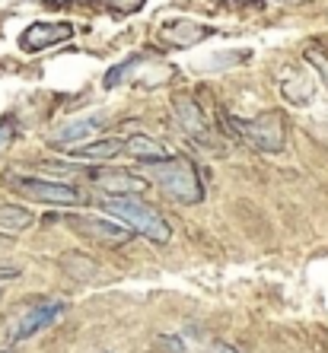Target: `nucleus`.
<instances>
[{
	"mask_svg": "<svg viewBox=\"0 0 328 353\" xmlns=\"http://www.w3.org/2000/svg\"><path fill=\"white\" fill-rule=\"evenodd\" d=\"M102 121L106 118L102 115H83V118H74V121L61 124L58 131L51 134V143H58V147H80L86 137H93V134L102 128Z\"/></svg>",
	"mask_w": 328,
	"mask_h": 353,
	"instance_id": "nucleus-10",
	"label": "nucleus"
},
{
	"mask_svg": "<svg viewBox=\"0 0 328 353\" xmlns=\"http://www.w3.org/2000/svg\"><path fill=\"white\" fill-rule=\"evenodd\" d=\"M61 268H64L67 274H74L77 280H93L96 277V264L86 261V258H80V255H64Z\"/></svg>",
	"mask_w": 328,
	"mask_h": 353,
	"instance_id": "nucleus-15",
	"label": "nucleus"
},
{
	"mask_svg": "<svg viewBox=\"0 0 328 353\" xmlns=\"http://www.w3.org/2000/svg\"><path fill=\"white\" fill-rule=\"evenodd\" d=\"M61 312H64V303H61V299H48V303L26 305V312L19 315V321L13 325V331H10V341H13V344L29 341V337L39 334L41 328H48V325L58 319Z\"/></svg>",
	"mask_w": 328,
	"mask_h": 353,
	"instance_id": "nucleus-6",
	"label": "nucleus"
},
{
	"mask_svg": "<svg viewBox=\"0 0 328 353\" xmlns=\"http://www.w3.org/2000/svg\"><path fill=\"white\" fill-rule=\"evenodd\" d=\"M7 185L17 194L29 197L35 204H48V207H74L83 204V191L67 185V181H55V179H26V175H13L7 179Z\"/></svg>",
	"mask_w": 328,
	"mask_h": 353,
	"instance_id": "nucleus-4",
	"label": "nucleus"
},
{
	"mask_svg": "<svg viewBox=\"0 0 328 353\" xmlns=\"http://www.w3.org/2000/svg\"><path fill=\"white\" fill-rule=\"evenodd\" d=\"M0 277H19V268H0Z\"/></svg>",
	"mask_w": 328,
	"mask_h": 353,
	"instance_id": "nucleus-21",
	"label": "nucleus"
},
{
	"mask_svg": "<svg viewBox=\"0 0 328 353\" xmlns=\"http://www.w3.org/2000/svg\"><path fill=\"white\" fill-rule=\"evenodd\" d=\"M220 121L226 124L223 131L236 140H246L249 147L262 150V153H280L287 143V131H284V115L280 112H264L255 118H230L226 108H220Z\"/></svg>",
	"mask_w": 328,
	"mask_h": 353,
	"instance_id": "nucleus-2",
	"label": "nucleus"
},
{
	"mask_svg": "<svg viewBox=\"0 0 328 353\" xmlns=\"http://www.w3.org/2000/svg\"><path fill=\"white\" fill-rule=\"evenodd\" d=\"M13 131H17V128H13V121H3V124H0V153L10 147V140H13Z\"/></svg>",
	"mask_w": 328,
	"mask_h": 353,
	"instance_id": "nucleus-17",
	"label": "nucleus"
},
{
	"mask_svg": "<svg viewBox=\"0 0 328 353\" xmlns=\"http://www.w3.org/2000/svg\"><path fill=\"white\" fill-rule=\"evenodd\" d=\"M211 353H239V350L230 344H211Z\"/></svg>",
	"mask_w": 328,
	"mask_h": 353,
	"instance_id": "nucleus-20",
	"label": "nucleus"
},
{
	"mask_svg": "<svg viewBox=\"0 0 328 353\" xmlns=\"http://www.w3.org/2000/svg\"><path fill=\"white\" fill-rule=\"evenodd\" d=\"M306 61H309L312 67H319L322 80L328 83V58H325V54H322V51H306Z\"/></svg>",
	"mask_w": 328,
	"mask_h": 353,
	"instance_id": "nucleus-16",
	"label": "nucleus"
},
{
	"mask_svg": "<svg viewBox=\"0 0 328 353\" xmlns=\"http://www.w3.org/2000/svg\"><path fill=\"white\" fill-rule=\"evenodd\" d=\"M173 115L179 121V128L189 134L191 140H207L211 137V128H207L204 115H201V108H197L195 99L189 96H175L173 99Z\"/></svg>",
	"mask_w": 328,
	"mask_h": 353,
	"instance_id": "nucleus-9",
	"label": "nucleus"
},
{
	"mask_svg": "<svg viewBox=\"0 0 328 353\" xmlns=\"http://www.w3.org/2000/svg\"><path fill=\"white\" fill-rule=\"evenodd\" d=\"M112 3V10H118V13H131V10H137L144 0H108Z\"/></svg>",
	"mask_w": 328,
	"mask_h": 353,
	"instance_id": "nucleus-18",
	"label": "nucleus"
},
{
	"mask_svg": "<svg viewBox=\"0 0 328 353\" xmlns=\"http://www.w3.org/2000/svg\"><path fill=\"white\" fill-rule=\"evenodd\" d=\"M124 153H128L131 159H137V163H144V165H156V163L173 159L169 147L160 143L156 137H147V134H134V137L124 140Z\"/></svg>",
	"mask_w": 328,
	"mask_h": 353,
	"instance_id": "nucleus-11",
	"label": "nucleus"
},
{
	"mask_svg": "<svg viewBox=\"0 0 328 353\" xmlns=\"http://www.w3.org/2000/svg\"><path fill=\"white\" fill-rule=\"evenodd\" d=\"M211 29L197 23H166L160 29V41L163 45H173V48H189V45H197L201 39H207Z\"/></svg>",
	"mask_w": 328,
	"mask_h": 353,
	"instance_id": "nucleus-13",
	"label": "nucleus"
},
{
	"mask_svg": "<svg viewBox=\"0 0 328 353\" xmlns=\"http://www.w3.org/2000/svg\"><path fill=\"white\" fill-rule=\"evenodd\" d=\"M90 181L102 194H144L150 188V181L144 175H134L128 169H90Z\"/></svg>",
	"mask_w": 328,
	"mask_h": 353,
	"instance_id": "nucleus-7",
	"label": "nucleus"
},
{
	"mask_svg": "<svg viewBox=\"0 0 328 353\" xmlns=\"http://www.w3.org/2000/svg\"><path fill=\"white\" fill-rule=\"evenodd\" d=\"M124 153V140L122 137H102V140H86L80 147L70 150L74 159H83V163H108Z\"/></svg>",
	"mask_w": 328,
	"mask_h": 353,
	"instance_id": "nucleus-12",
	"label": "nucleus"
},
{
	"mask_svg": "<svg viewBox=\"0 0 328 353\" xmlns=\"http://www.w3.org/2000/svg\"><path fill=\"white\" fill-rule=\"evenodd\" d=\"M102 207H106V214H112L115 220H122L124 226H131L137 236L150 239L156 245L169 242V236H173L166 216L153 204H147L140 194H106L102 197Z\"/></svg>",
	"mask_w": 328,
	"mask_h": 353,
	"instance_id": "nucleus-1",
	"label": "nucleus"
},
{
	"mask_svg": "<svg viewBox=\"0 0 328 353\" xmlns=\"http://www.w3.org/2000/svg\"><path fill=\"white\" fill-rule=\"evenodd\" d=\"M74 39V26L70 23H32L23 32V48L29 51H45L51 45H61V41Z\"/></svg>",
	"mask_w": 328,
	"mask_h": 353,
	"instance_id": "nucleus-8",
	"label": "nucleus"
},
{
	"mask_svg": "<svg viewBox=\"0 0 328 353\" xmlns=\"http://www.w3.org/2000/svg\"><path fill=\"white\" fill-rule=\"evenodd\" d=\"M160 344H163L169 353H182V350H185V344H182V341H175V337H160Z\"/></svg>",
	"mask_w": 328,
	"mask_h": 353,
	"instance_id": "nucleus-19",
	"label": "nucleus"
},
{
	"mask_svg": "<svg viewBox=\"0 0 328 353\" xmlns=\"http://www.w3.org/2000/svg\"><path fill=\"white\" fill-rule=\"evenodd\" d=\"M153 181L160 185L166 197H173L175 204H201L204 201V185L197 179V169L189 159H166L153 165Z\"/></svg>",
	"mask_w": 328,
	"mask_h": 353,
	"instance_id": "nucleus-3",
	"label": "nucleus"
},
{
	"mask_svg": "<svg viewBox=\"0 0 328 353\" xmlns=\"http://www.w3.org/2000/svg\"><path fill=\"white\" fill-rule=\"evenodd\" d=\"M35 223L32 210L19 204H0V236H19Z\"/></svg>",
	"mask_w": 328,
	"mask_h": 353,
	"instance_id": "nucleus-14",
	"label": "nucleus"
},
{
	"mask_svg": "<svg viewBox=\"0 0 328 353\" xmlns=\"http://www.w3.org/2000/svg\"><path fill=\"white\" fill-rule=\"evenodd\" d=\"M67 223L74 226L77 236L90 239L96 245H106V248H122L128 245L137 232L131 226H124V223L112 220V216H96V214H74L67 216Z\"/></svg>",
	"mask_w": 328,
	"mask_h": 353,
	"instance_id": "nucleus-5",
	"label": "nucleus"
},
{
	"mask_svg": "<svg viewBox=\"0 0 328 353\" xmlns=\"http://www.w3.org/2000/svg\"><path fill=\"white\" fill-rule=\"evenodd\" d=\"M0 353H13V350H0Z\"/></svg>",
	"mask_w": 328,
	"mask_h": 353,
	"instance_id": "nucleus-22",
	"label": "nucleus"
}]
</instances>
